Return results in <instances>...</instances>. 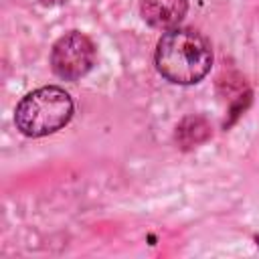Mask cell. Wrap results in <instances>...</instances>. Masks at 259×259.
I'll list each match as a JSON object with an SVG mask.
<instances>
[{"mask_svg":"<svg viewBox=\"0 0 259 259\" xmlns=\"http://www.w3.org/2000/svg\"><path fill=\"white\" fill-rule=\"evenodd\" d=\"M212 65V51L208 40L192 28H172L156 49V67L172 83H198Z\"/></svg>","mask_w":259,"mask_h":259,"instance_id":"obj_1","label":"cell"},{"mask_svg":"<svg viewBox=\"0 0 259 259\" xmlns=\"http://www.w3.org/2000/svg\"><path fill=\"white\" fill-rule=\"evenodd\" d=\"M73 115L71 95L55 85L30 91L20 99L14 111L16 127L28 138L49 136L69 123Z\"/></svg>","mask_w":259,"mask_h":259,"instance_id":"obj_2","label":"cell"},{"mask_svg":"<svg viewBox=\"0 0 259 259\" xmlns=\"http://www.w3.org/2000/svg\"><path fill=\"white\" fill-rule=\"evenodd\" d=\"M95 63V45L91 38L79 30L65 32L51 51V67L53 71L67 81L81 79L89 73Z\"/></svg>","mask_w":259,"mask_h":259,"instance_id":"obj_3","label":"cell"},{"mask_svg":"<svg viewBox=\"0 0 259 259\" xmlns=\"http://www.w3.org/2000/svg\"><path fill=\"white\" fill-rule=\"evenodd\" d=\"M188 8L186 0H140L142 18L160 30H172L184 18Z\"/></svg>","mask_w":259,"mask_h":259,"instance_id":"obj_4","label":"cell"}]
</instances>
